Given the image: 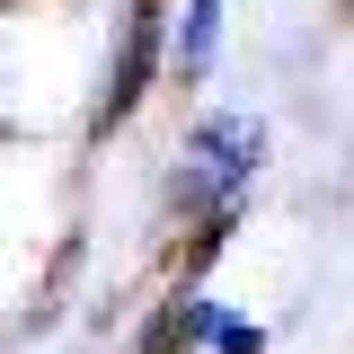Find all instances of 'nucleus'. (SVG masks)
I'll list each match as a JSON object with an SVG mask.
<instances>
[{
    "instance_id": "nucleus-1",
    "label": "nucleus",
    "mask_w": 354,
    "mask_h": 354,
    "mask_svg": "<svg viewBox=\"0 0 354 354\" xmlns=\"http://www.w3.org/2000/svg\"><path fill=\"white\" fill-rule=\"evenodd\" d=\"M257 160H266V124L248 106H221V115H204L177 142V213H204V248L195 257H213V239L248 213Z\"/></svg>"
},
{
    "instance_id": "nucleus-2",
    "label": "nucleus",
    "mask_w": 354,
    "mask_h": 354,
    "mask_svg": "<svg viewBox=\"0 0 354 354\" xmlns=\"http://www.w3.org/2000/svg\"><path fill=\"white\" fill-rule=\"evenodd\" d=\"M160 62H169V18H160V0H133L124 36H115V71H106V88H97V115H88V133L133 124V106H142V88L160 80Z\"/></svg>"
},
{
    "instance_id": "nucleus-3",
    "label": "nucleus",
    "mask_w": 354,
    "mask_h": 354,
    "mask_svg": "<svg viewBox=\"0 0 354 354\" xmlns=\"http://www.w3.org/2000/svg\"><path fill=\"white\" fill-rule=\"evenodd\" d=\"M221 9H230V0H186V9H177V36H169L177 88H204V80H213V62H221Z\"/></svg>"
}]
</instances>
